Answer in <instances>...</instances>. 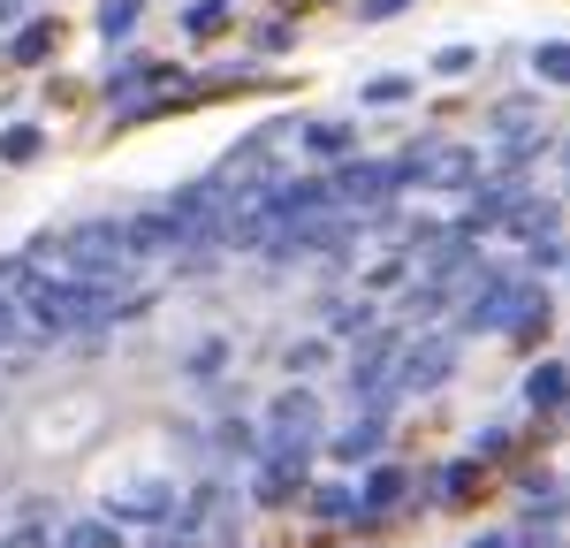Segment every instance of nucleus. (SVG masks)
Here are the masks:
<instances>
[{
    "mask_svg": "<svg viewBox=\"0 0 570 548\" xmlns=\"http://www.w3.org/2000/svg\"><path fill=\"white\" fill-rule=\"evenodd\" d=\"M16 16H23V0H0V23H16Z\"/></svg>",
    "mask_w": 570,
    "mask_h": 548,
    "instance_id": "58836bf2",
    "label": "nucleus"
},
{
    "mask_svg": "<svg viewBox=\"0 0 570 548\" xmlns=\"http://www.w3.org/2000/svg\"><path fill=\"white\" fill-rule=\"evenodd\" d=\"M456 373V327H441V335H419V343H403V365H395L389 397H426Z\"/></svg>",
    "mask_w": 570,
    "mask_h": 548,
    "instance_id": "20e7f679",
    "label": "nucleus"
},
{
    "mask_svg": "<svg viewBox=\"0 0 570 548\" xmlns=\"http://www.w3.org/2000/svg\"><path fill=\"white\" fill-rule=\"evenodd\" d=\"M419 274H426V282H419L403 305H411V313H441V305H449L456 290H472L487 267H480V252H472V236H456V228H449L434 252H426V267H419Z\"/></svg>",
    "mask_w": 570,
    "mask_h": 548,
    "instance_id": "7ed1b4c3",
    "label": "nucleus"
},
{
    "mask_svg": "<svg viewBox=\"0 0 570 548\" xmlns=\"http://www.w3.org/2000/svg\"><path fill=\"white\" fill-rule=\"evenodd\" d=\"M327 190H335V206H389L403 176H395V160H343V168H327Z\"/></svg>",
    "mask_w": 570,
    "mask_h": 548,
    "instance_id": "0eeeda50",
    "label": "nucleus"
},
{
    "mask_svg": "<svg viewBox=\"0 0 570 548\" xmlns=\"http://www.w3.org/2000/svg\"><path fill=\"white\" fill-rule=\"evenodd\" d=\"M525 404H532V411H563V404H570V365H563V359H540V365L525 373Z\"/></svg>",
    "mask_w": 570,
    "mask_h": 548,
    "instance_id": "dca6fc26",
    "label": "nucleus"
},
{
    "mask_svg": "<svg viewBox=\"0 0 570 548\" xmlns=\"http://www.w3.org/2000/svg\"><path fill=\"white\" fill-rule=\"evenodd\" d=\"M532 69H540V85H570V46L563 39L532 46Z\"/></svg>",
    "mask_w": 570,
    "mask_h": 548,
    "instance_id": "cd10ccee",
    "label": "nucleus"
},
{
    "mask_svg": "<svg viewBox=\"0 0 570 548\" xmlns=\"http://www.w3.org/2000/svg\"><path fill=\"white\" fill-rule=\"evenodd\" d=\"M312 518H320V526H357V518H365V502H357V488H312Z\"/></svg>",
    "mask_w": 570,
    "mask_h": 548,
    "instance_id": "a211bd4d",
    "label": "nucleus"
},
{
    "mask_svg": "<svg viewBox=\"0 0 570 548\" xmlns=\"http://www.w3.org/2000/svg\"><path fill=\"white\" fill-rule=\"evenodd\" d=\"M305 464H312V450H266L259 488H252V496H259V502H289L297 488H305Z\"/></svg>",
    "mask_w": 570,
    "mask_h": 548,
    "instance_id": "ddd939ff",
    "label": "nucleus"
},
{
    "mask_svg": "<svg viewBox=\"0 0 570 548\" xmlns=\"http://www.w3.org/2000/svg\"><path fill=\"white\" fill-rule=\"evenodd\" d=\"M403 274H411V260H373V274H365V282H373V290H395Z\"/></svg>",
    "mask_w": 570,
    "mask_h": 548,
    "instance_id": "473e14b6",
    "label": "nucleus"
},
{
    "mask_svg": "<svg viewBox=\"0 0 570 548\" xmlns=\"http://www.w3.org/2000/svg\"><path fill=\"white\" fill-rule=\"evenodd\" d=\"M373 450H389V411H365L357 427H343V434L327 442V457H343V464H365Z\"/></svg>",
    "mask_w": 570,
    "mask_h": 548,
    "instance_id": "4468645a",
    "label": "nucleus"
},
{
    "mask_svg": "<svg viewBox=\"0 0 570 548\" xmlns=\"http://www.w3.org/2000/svg\"><path fill=\"white\" fill-rule=\"evenodd\" d=\"M395 176L426 183V190H472V183H480V160H472L464 145H411V153L395 160Z\"/></svg>",
    "mask_w": 570,
    "mask_h": 548,
    "instance_id": "39448f33",
    "label": "nucleus"
},
{
    "mask_svg": "<svg viewBox=\"0 0 570 548\" xmlns=\"http://www.w3.org/2000/svg\"><path fill=\"white\" fill-rule=\"evenodd\" d=\"M434 69H441V77H464V69H472V46H441Z\"/></svg>",
    "mask_w": 570,
    "mask_h": 548,
    "instance_id": "72a5a7b5",
    "label": "nucleus"
},
{
    "mask_svg": "<svg viewBox=\"0 0 570 548\" xmlns=\"http://www.w3.org/2000/svg\"><path fill=\"white\" fill-rule=\"evenodd\" d=\"M327 359V343H320V335H312V343H297V351H289V365H297V373H312V365Z\"/></svg>",
    "mask_w": 570,
    "mask_h": 548,
    "instance_id": "f704fd0d",
    "label": "nucleus"
},
{
    "mask_svg": "<svg viewBox=\"0 0 570 548\" xmlns=\"http://www.w3.org/2000/svg\"><path fill=\"white\" fill-rule=\"evenodd\" d=\"M289 46H297V23H282V16H266L252 31V53H289Z\"/></svg>",
    "mask_w": 570,
    "mask_h": 548,
    "instance_id": "c756f323",
    "label": "nucleus"
},
{
    "mask_svg": "<svg viewBox=\"0 0 570 548\" xmlns=\"http://www.w3.org/2000/svg\"><path fill=\"white\" fill-rule=\"evenodd\" d=\"M0 290L16 297V313L31 335H99L122 305H107V290L69 282V274H46L39 260H0Z\"/></svg>",
    "mask_w": 570,
    "mask_h": 548,
    "instance_id": "f257e3e1",
    "label": "nucleus"
},
{
    "mask_svg": "<svg viewBox=\"0 0 570 548\" xmlns=\"http://www.w3.org/2000/svg\"><path fill=\"white\" fill-rule=\"evenodd\" d=\"M297 137H305V153H320L327 168H343V160H351V145H357L351 123H297Z\"/></svg>",
    "mask_w": 570,
    "mask_h": 548,
    "instance_id": "f3484780",
    "label": "nucleus"
},
{
    "mask_svg": "<svg viewBox=\"0 0 570 548\" xmlns=\"http://www.w3.org/2000/svg\"><path fill=\"white\" fill-rule=\"evenodd\" d=\"M320 419H327V411H320L312 389H282V397L266 404L259 442H266V450H312V442H320Z\"/></svg>",
    "mask_w": 570,
    "mask_h": 548,
    "instance_id": "423d86ee",
    "label": "nucleus"
},
{
    "mask_svg": "<svg viewBox=\"0 0 570 548\" xmlns=\"http://www.w3.org/2000/svg\"><path fill=\"white\" fill-rule=\"evenodd\" d=\"M122 252H130V260H183V252H190V228H183L168 206H153V214H130V222H122Z\"/></svg>",
    "mask_w": 570,
    "mask_h": 548,
    "instance_id": "6e6552de",
    "label": "nucleus"
},
{
    "mask_svg": "<svg viewBox=\"0 0 570 548\" xmlns=\"http://www.w3.org/2000/svg\"><path fill=\"white\" fill-rule=\"evenodd\" d=\"M61 548H122V526L115 518H77V526H61Z\"/></svg>",
    "mask_w": 570,
    "mask_h": 548,
    "instance_id": "aec40b11",
    "label": "nucleus"
},
{
    "mask_svg": "<svg viewBox=\"0 0 570 548\" xmlns=\"http://www.w3.org/2000/svg\"><path fill=\"white\" fill-rule=\"evenodd\" d=\"M137 16H145V0H107V8H99V39L122 46V39L137 31Z\"/></svg>",
    "mask_w": 570,
    "mask_h": 548,
    "instance_id": "b1692460",
    "label": "nucleus"
},
{
    "mask_svg": "<svg viewBox=\"0 0 570 548\" xmlns=\"http://www.w3.org/2000/svg\"><path fill=\"white\" fill-rule=\"evenodd\" d=\"M23 260H61V274H69V282H91V290H122V282H130L122 222H69V228H46Z\"/></svg>",
    "mask_w": 570,
    "mask_h": 548,
    "instance_id": "f03ea898",
    "label": "nucleus"
},
{
    "mask_svg": "<svg viewBox=\"0 0 570 548\" xmlns=\"http://www.w3.org/2000/svg\"><path fill=\"white\" fill-rule=\"evenodd\" d=\"M53 39H61V23H53V16H39V23H23V31L8 39V61H23V69H31V61H46V53H53Z\"/></svg>",
    "mask_w": 570,
    "mask_h": 548,
    "instance_id": "6ab92c4d",
    "label": "nucleus"
},
{
    "mask_svg": "<svg viewBox=\"0 0 570 548\" xmlns=\"http://www.w3.org/2000/svg\"><path fill=\"white\" fill-rule=\"evenodd\" d=\"M556 228V198H518L510 206V236H548Z\"/></svg>",
    "mask_w": 570,
    "mask_h": 548,
    "instance_id": "4be33fe9",
    "label": "nucleus"
},
{
    "mask_svg": "<svg viewBox=\"0 0 570 548\" xmlns=\"http://www.w3.org/2000/svg\"><path fill=\"white\" fill-rule=\"evenodd\" d=\"M252 442H259V434H252L244 419H220V427H214V450H220V457H244Z\"/></svg>",
    "mask_w": 570,
    "mask_h": 548,
    "instance_id": "7c9ffc66",
    "label": "nucleus"
},
{
    "mask_svg": "<svg viewBox=\"0 0 570 548\" xmlns=\"http://www.w3.org/2000/svg\"><path fill=\"white\" fill-rule=\"evenodd\" d=\"M39 123H8V130H0V160H8V168H23V160H39Z\"/></svg>",
    "mask_w": 570,
    "mask_h": 548,
    "instance_id": "5701e85b",
    "label": "nucleus"
},
{
    "mask_svg": "<svg viewBox=\"0 0 570 548\" xmlns=\"http://www.w3.org/2000/svg\"><path fill=\"white\" fill-rule=\"evenodd\" d=\"M0 548H46V534H39V526H16V534H8Z\"/></svg>",
    "mask_w": 570,
    "mask_h": 548,
    "instance_id": "e433bc0d",
    "label": "nucleus"
},
{
    "mask_svg": "<svg viewBox=\"0 0 570 548\" xmlns=\"http://www.w3.org/2000/svg\"><path fill=\"white\" fill-rule=\"evenodd\" d=\"M357 502H365V518H357V526H381L395 502H403V464H373V472H365V488H357Z\"/></svg>",
    "mask_w": 570,
    "mask_h": 548,
    "instance_id": "2eb2a0df",
    "label": "nucleus"
},
{
    "mask_svg": "<svg viewBox=\"0 0 570 548\" xmlns=\"http://www.w3.org/2000/svg\"><path fill=\"white\" fill-rule=\"evenodd\" d=\"M357 99H365V107H403V99H411V77H403V69H389V77H365V91H357Z\"/></svg>",
    "mask_w": 570,
    "mask_h": 548,
    "instance_id": "a878e982",
    "label": "nucleus"
},
{
    "mask_svg": "<svg viewBox=\"0 0 570 548\" xmlns=\"http://www.w3.org/2000/svg\"><path fill=\"white\" fill-rule=\"evenodd\" d=\"M502 335H510V351H540V335H548V290L540 282H518V297H510V313H502Z\"/></svg>",
    "mask_w": 570,
    "mask_h": 548,
    "instance_id": "f8f14e48",
    "label": "nucleus"
},
{
    "mask_svg": "<svg viewBox=\"0 0 570 548\" xmlns=\"http://www.w3.org/2000/svg\"><path fill=\"white\" fill-rule=\"evenodd\" d=\"M153 69H160V61H145V53H122V61L107 69V91L122 99V91H130V85H153Z\"/></svg>",
    "mask_w": 570,
    "mask_h": 548,
    "instance_id": "bb28decb",
    "label": "nucleus"
},
{
    "mask_svg": "<svg viewBox=\"0 0 570 548\" xmlns=\"http://www.w3.org/2000/svg\"><path fill=\"white\" fill-rule=\"evenodd\" d=\"M518 282H525V274L487 267V274H480V290H472V305H464V320H456V335H502V313H510Z\"/></svg>",
    "mask_w": 570,
    "mask_h": 548,
    "instance_id": "9d476101",
    "label": "nucleus"
},
{
    "mask_svg": "<svg viewBox=\"0 0 570 548\" xmlns=\"http://www.w3.org/2000/svg\"><path fill=\"white\" fill-rule=\"evenodd\" d=\"M395 365H403V335H395V327H381V335H365V351H357V365H351V389H357V404L389 397Z\"/></svg>",
    "mask_w": 570,
    "mask_h": 548,
    "instance_id": "9b49d317",
    "label": "nucleus"
},
{
    "mask_svg": "<svg viewBox=\"0 0 570 548\" xmlns=\"http://www.w3.org/2000/svg\"><path fill=\"white\" fill-rule=\"evenodd\" d=\"M472 480H480V464H441L434 480H426V502H456V496H472Z\"/></svg>",
    "mask_w": 570,
    "mask_h": 548,
    "instance_id": "393cba45",
    "label": "nucleus"
},
{
    "mask_svg": "<svg viewBox=\"0 0 570 548\" xmlns=\"http://www.w3.org/2000/svg\"><path fill=\"white\" fill-rule=\"evenodd\" d=\"M183 31H190L198 46L220 39V31H228V0H190V8H183Z\"/></svg>",
    "mask_w": 570,
    "mask_h": 548,
    "instance_id": "412c9836",
    "label": "nucleus"
},
{
    "mask_svg": "<svg viewBox=\"0 0 570 548\" xmlns=\"http://www.w3.org/2000/svg\"><path fill=\"white\" fill-rule=\"evenodd\" d=\"M176 488L168 480H137V488H122V496H107V510L99 518H115V526H176Z\"/></svg>",
    "mask_w": 570,
    "mask_h": 548,
    "instance_id": "1a4fd4ad",
    "label": "nucleus"
},
{
    "mask_svg": "<svg viewBox=\"0 0 570 548\" xmlns=\"http://www.w3.org/2000/svg\"><path fill=\"white\" fill-rule=\"evenodd\" d=\"M220 365H228V343H220V335H206V343H198V351L183 359V373H190V381H214Z\"/></svg>",
    "mask_w": 570,
    "mask_h": 548,
    "instance_id": "c85d7f7f",
    "label": "nucleus"
},
{
    "mask_svg": "<svg viewBox=\"0 0 570 548\" xmlns=\"http://www.w3.org/2000/svg\"><path fill=\"white\" fill-rule=\"evenodd\" d=\"M23 343V313H16V297L0 290V351H16Z\"/></svg>",
    "mask_w": 570,
    "mask_h": 548,
    "instance_id": "2f4dec72",
    "label": "nucleus"
},
{
    "mask_svg": "<svg viewBox=\"0 0 570 548\" xmlns=\"http://www.w3.org/2000/svg\"><path fill=\"white\" fill-rule=\"evenodd\" d=\"M472 548H525V541H510V534H480Z\"/></svg>",
    "mask_w": 570,
    "mask_h": 548,
    "instance_id": "4c0bfd02",
    "label": "nucleus"
},
{
    "mask_svg": "<svg viewBox=\"0 0 570 548\" xmlns=\"http://www.w3.org/2000/svg\"><path fill=\"white\" fill-rule=\"evenodd\" d=\"M395 8H411V0H357V16H365V23H381V16H395Z\"/></svg>",
    "mask_w": 570,
    "mask_h": 548,
    "instance_id": "c9c22d12",
    "label": "nucleus"
}]
</instances>
